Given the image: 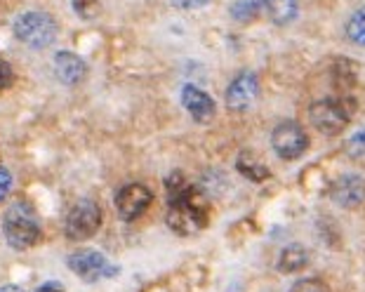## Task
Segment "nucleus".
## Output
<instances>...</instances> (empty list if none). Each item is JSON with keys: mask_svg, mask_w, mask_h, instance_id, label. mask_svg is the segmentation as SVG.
<instances>
[{"mask_svg": "<svg viewBox=\"0 0 365 292\" xmlns=\"http://www.w3.org/2000/svg\"><path fill=\"white\" fill-rule=\"evenodd\" d=\"M182 106L191 113L193 120L198 122H210L215 118V102L205 90L196 85H184L182 88Z\"/></svg>", "mask_w": 365, "mask_h": 292, "instance_id": "11", "label": "nucleus"}, {"mask_svg": "<svg viewBox=\"0 0 365 292\" xmlns=\"http://www.w3.org/2000/svg\"><path fill=\"white\" fill-rule=\"evenodd\" d=\"M170 3L180 10H198V7H205L210 0H170Z\"/></svg>", "mask_w": 365, "mask_h": 292, "instance_id": "23", "label": "nucleus"}, {"mask_svg": "<svg viewBox=\"0 0 365 292\" xmlns=\"http://www.w3.org/2000/svg\"><path fill=\"white\" fill-rule=\"evenodd\" d=\"M36 292H66V290L61 288L57 281H48V283H45V286H41Z\"/></svg>", "mask_w": 365, "mask_h": 292, "instance_id": "24", "label": "nucleus"}, {"mask_svg": "<svg viewBox=\"0 0 365 292\" xmlns=\"http://www.w3.org/2000/svg\"><path fill=\"white\" fill-rule=\"evenodd\" d=\"M168 226L180 236H193L203 231L210 221V203L198 187L175 172L168 179Z\"/></svg>", "mask_w": 365, "mask_h": 292, "instance_id": "1", "label": "nucleus"}, {"mask_svg": "<svg viewBox=\"0 0 365 292\" xmlns=\"http://www.w3.org/2000/svg\"><path fill=\"white\" fill-rule=\"evenodd\" d=\"M262 3H264V10L269 14V19L278 26H285L297 19L299 0H262Z\"/></svg>", "mask_w": 365, "mask_h": 292, "instance_id": "13", "label": "nucleus"}, {"mask_svg": "<svg viewBox=\"0 0 365 292\" xmlns=\"http://www.w3.org/2000/svg\"><path fill=\"white\" fill-rule=\"evenodd\" d=\"M73 10L83 19H92L99 12V0H73Z\"/></svg>", "mask_w": 365, "mask_h": 292, "instance_id": "19", "label": "nucleus"}, {"mask_svg": "<svg viewBox=\"0 0 365 292\" xmlns=\"http://www.w3.org/2000/svg\"><path fill=\"white\" fill-rule=\"evenodd\" d=\"M14 83V71L7 61L0 59V90H7Z\"/></svg>", "mask_w": 365, "mask_h": 292, "instance_id": "20", "label": "nucleus"}, {"mask_svg": "<svg viewBox=\"0 0 365 292\" xmlns=\"http://www.w3.org/2000/svg\"><path fill=\"white\" fill-rule=\"evenodd\" d=\"M3 234L14 250H26L41 241V221L34 207L29 203H14L7 207L3 217Z\"/></svg>", "mask_w": 365, "mask_h": 292, "instance_id": "2", "label": "nucleus"}, {"mask_svg": "<svg viewBox=\"0 0 365 292\" xmlns=\"http://www.w3.org/2000/svg\"><path fill=\"white\" fill-rule=\"evenodd\" d=\"M102 207H99L95 201L90 198H83L78 201L71 212L66 214V221H64V234L68 241H88L97 234V229L102 226Z\"/></svg>", "mask_w": 365, "mask_h": 292, "instance_id": "4", "label": "nucleus"}, {"mask_svg": "<svg viewBox=\"0 0 365 292\" xmlns=\"http://www.w3.org/2000/svg\"><path fill=\"white\" fill-rule=\"evenodd\" d=\"M287 292H330V288L321 278H302Z\"/></svg>", "mask_w": 365, "mask_h": 292, "instance_id": "18", "label": "nucleus"}, {"mask_svg": "<svg viewBox=\"0 0 365 292\" xmlns=\"http://www.w3.org/2000/svg\"><path fill=\"white\" fill-rule=\"evenodd\" d=\"M236 167L240 170V174H245L247 179H252V182H262V179H267V177H269L267 165L259 163V160H255V158L250 160V153H247V151H243L238 156Z\"/></svg>", "mask_w": 365, "mask_h": 292, "instance_id": "15", "label": "nucleus"}, {"mask_svg": "<svg viewBox=\"0 0 365 292\" xmlns=\"http://www.w3.org/2000/svg\"><path fill=\"white\" fill-rule=\"evenodd\" d=\"M330 198L341 207H359L365 203V179L359 174H341L332 182Z\"/></svg>", "mask_w": 365, "mask_h": 292, "instance_id": "10", "label": "nucleus"}, {"mask_svg": "<svg viewBox=\"0 0 365 292\" xmlns=\"http://www.w3.org/2000/svg\"><path fill=\"white\" fill-rule=\"evenodd\" d=\"M262 7H264L262 0H236V3L231 5V17L238 21H250L257 17Z\"/></svg>", "mask_w": 365, "mask_h": 292, "instance_id": "17", "label": "nucleus"}, {"mask_svg": "<svg viewBox=\"0 0 365 292\" xmlns=\"http://www.w3.org/2000/svg\"><path fill=\"white\" fill-rule=\"evenodd\" d=\"M68 268L85 283H97L120 273V268L97 250H78L68 255Z\"/></svg>", "mask_w": 365, "mask_h": 292, "instance_id": "5", "label": "nucleus"}, {"mask_svg": "<svg viewBox=\"0 0 365 292\" xmlns=\"http://www.w3.org/2000/svg\"><path fill=\"white\" fill-rule=\"evenodd\" d=\"M346 38L354 45H361V48H365V7L356 10L351 17H349V21H346Z\"/></svg>", "mask_w": 365, "mask_h": 292, "instance_id": "16", "label": "nucleus"}, {"mask_svg": "<svg viewBox=\"0 0 365 292\" xmlns=\"http://www.w3.org/2000/svg\"><path fill=\"white\" fill-rule=\"evenodd\" d=\"M14 36L19 43L29 45L34 50L50 48L57 38V24L50 14L43 12H24L14 19Z\"/></svg>", "mask_w": 365, "mask_h": 292, "instance_id": "3", "label": "nucleus"}, {"mask_svg": "<svg viewBox=\"0 0 365 292\" xmlns=\"http://www.w3.org/2000/svg\"><path fill=\"white\" fill-rule=\"evenodd\" d=\"M54 73H57V78L64 83V85H76V83H81L85 78L88 66H85V61L78 55H73V52H59V55L54 57Z\"/></svg>", "mask_w": 365, "mask_h": 292, "instance_id": "12", "label": "nucleus"}, {"mask_svg": "<svg viewBox=\"0 0 365 292\" xmlns=\"http://www.w3.org/2000/svg\"><path fill=\"white\" fill-rule=\"evenodd\" d=\"M309 116L318 132L323 135H339L351 120V109L344 99H321L309 109Z\"/></svg>", "mask_w": 365, "mask_h": 292, "instance_id": "6", "label": "nucleus"}, {"mask_svg": "<svg viewBox=\"0 0 365 292\" xmlns=\"http://www.w3.org/2000/svg\"><path fill=\"white\" fill-rule=\"evenodd\" d=\"M259 95V80L252 71H243L229 83L227 106L231 111H247Z\"/></svg>", "mask_w": 365, "mask_h": 292, "instance_id": "9", "label": "nucleus"}, {"mask_svg": "<svg viewBox=\"0 0 365 292\" xmlns=\"http://www.w3.org/2000/svg\"><path fill=\"white\" fill-rule=\"evenodd\" d=\"M309 264V252L302 248V245H290L281 252L278 257V271L281 273H294L302 271Z\"/></svg>", "mask_w": 365, "mask_h": 292, "instance_id": "14", "label": "nucleus"}, {"mask_svg": "<svg viewBox=\"0 0 365 292\" xmlns=\"http://www.w3.org/2000/svg\"><path fill=\"white\" fill-rule=\"evenodd\" d=\"M349 149H351V156H361V153H365V130H359V132L349 140Z\"/></svg>", "mask_w": 365, "mask_h": 292, "instance_id": "21", "label": "nucleus"}, {"mask_svg": "<svg viewBox=\"0 0 365 292\" xmlns=\"http://www.w3.org/2000/svg\"><path fill=\"white\" fill-rule=\"evenodd\" d=\"M271 146H274L276 156L283 160H294L299 156H304V151L309 149V135L304 132V127L294 120L278 122L271 132Z\"/></svg>", "mask_w": 365, "mask_h": 292, "instance_id": "7", "label": "nucleus"}, {"mask_svg": "<svg viewBox=\"0 0 365 292\" xmlns=\"http://www.w3.org/2000/svg\"><path fill=\"white\" fill-rule=\"evenodd\" d=\"M12 189V172L5 170V167H0V201H5L7 194H10Z\"/></svg>", "mask_w": 365, "mask_h": 292, "instance_id": "22", "label": "nucleus"}, {"mask_svg": "<svg viewBox=\"0 0 365 292\" xmlns=\"http://www.w3.org/2000/svg\"><path fill=\"white\" fill-rule=\"evenodd\" d=\"M0 292H26V290L19 286H5V288H0Z\"/></svg>", "mask_w": 365, "mask_h": 292, "instance_id": "25", "label": "nucleus"}, {"mask_svg": "<svg viewBox=\"0 0 365 292\" xmlns=\"http://www.w3.org/2000/svg\"><path fill=\"white\" fill-rule=\"evenodd\" d=\"M151 201H153V194L144 184H128V187H123L113 198L115 212H118V217L123 221H135L137 217H142L146 212V207L151 205Z\"/></svg>", "mask_w": 365, "mask_h": 292, "instance_id": "8", "label": "nucleus"}]
</instances>
